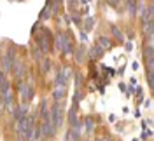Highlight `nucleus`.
Here are the masks:
<instances>
[{
    "label": "nucleus",
    "instance_id": "nucleus-29",
    "mask_svg": "<svg viewBox=\"0 0 154 141\" xmlns=\"http://www.w3.org/2000/svg\"><path fill=\"white\" fill-rule=\"evenodd\" d=\"M109 120L110 122H116V115H109Z\"/></svg>",
    "mask_w": 154,
    "mask_h": 141
},
{
    "label": "nucleus",
    "instance_id": "nucleus-22",
    "mask_svg": "<svg viewBox=\"0 0 154 141\" xmlns=\"http://www.w3.org/2000/svg\"><path fill=\"white\" fill-rule=\"evenodd\" d=\"M49 66H51V61H49V59H42L40 68H42V72H44V73H46V72H49Z\"/></svg>",
    "mask_w": 154,
    "mask_h": 141
},
{
    "label": "nucleus",
    "instance_id": "nucleus-4",
    "mask_svg": "<svg viewBox=\"0 0 154 141\" xmlns=\"http://www.w3.org/2000/svg\"><path fill=\"white\" fill-rule=\"evenodd\" d=\"M38 131L42 132L44 138H53L56 134V127L49 122V120H44V122H40V125H38Z\"/></svg>",
    "mask_w": 154,
    "mask_h": 141
},
{
    "label": "nucleus",
    "instance_id": "nucleus-26",
    "mask_svg": "<svg viewBox=\"0 0 154 141\" xmlns=\"http://www.w3.org/2000/svg\"><path fill=\"white\" fill-rule=\"evenodd\" d=\"M151 136H152V131H151V129H147L145 132H142V136H140V138H142V140H147V138H151Z\"/></svg>",
    "mask_w": 154,
    "mask_h": 141
},
{
    "label": "nucleus",
    "instance_id": "nucleus-3",
    "mask_svg": "<svg viewBox=\"0 0 154 141\" xmlns=\"http://www.w3.org/2000/svg\"><path fill=\"white\" fill-rule=\"evenodd\" d=\"M18 93L21 96V99H23V103H26L30 101L32 98H33V91H32V85L28 82H23V80H18Z\"/></svg>",
    "mask_w": 154,
    "mask_h": 141
},
{
    "label": "nucleus",
    "instance_id": "nucleus-14",
    "mask_svg": "<svg viewBox=\"0 0 154 141\" xmlns=\"http://www.w3.org/2000/svg\"><path fill=\"white\" fill-rule=\"evenodd\" d=\"M82 125H84V129H86L88 132H93V129H95V120H93L91 117H86V119L82 120Z\"/></svg>",
    "mask_w": 154,
    "mask_h": 141
},
{
    "label": "nucleus",
    "instance_id": "nucleus-6",
    "mask_svg": "<svg viewBox=\"0 0 154 141\" xmlns=\"http://www.w3.org/2000/svg\"><path fill=\"white\" fill-rule=\"evenodd\" d=\"M38 119L44 122V120H49V106H48V101L42 99L40 101V108H38Z\"/></svg>",
    "mask_w": 154,
    "mask_h": 141
},
{
    "label": "nucleus",
    "instance_id": "nucleus-7",
    "mask_svg": "<svg viewBox=\"0 0 154 141\" xmlns=\"http://www.w3.org/2000/svg\"><path fill=\"white\" fill-rule=\"evenodd\" d=\"M12 72H14V75H16V78H23L25 77V72H26V68H25V65L21 63V61H14V65H12Z\"/></svg>",
    "mask_w": 154,
    "mask_h": 141
},
{
    "label": "nucleus",
    "instance_id": "nucleus-5",
    "mask_svg": "<svg viewBox=\"0 0 154 141\" xmlns=\"http://www.w3.org/2000/svg\"><path fill=\"white\" fill-rule=\"evenodd\" d=\"M25 117H28V103H21L19 106L14 108V119L16 120H21Z\"/></svg>",
    "mask_w": 154,
    "mask_h": 141
},
{
    "label": "nucleus",
    "instance_id": "nucleus-11",
    "mask_svg": "<svg viewBox=\"0 0 154 141\" xmlns=\"http://www.w3.org/2000/svg\"><path fill=\"white\" fill-rule=\"evenodd\" d=\"M65 94H67V89L61 87V85H56V89L53 91V98H54V99H63Z\"/></svg>",
    "mask_w": 154,
    "mask_h": 141
},
{
    "label": "nucleus",
    "instance_id": "nucleus-12",
    "mask_svg": "<svg viewBox=\"0 0 154 141\" xmlns=\"http://www.w3.org/2000/svg\"><path fill=\"white\" fill-rule=\"evenodd\" d=\"M98 47H100V49H110V47H112L110 38H107V37H98Z\"/></svg>",
    "mask_w": 154,
    "mask_h": 141
},
{
    "label": "nucleus",
    "instance_id": "nucleus-2",
    "mask_svg": "<svg viewBox=\"0 0 154 141\" xmlns=\"http://www.w3.org/2000/svg\"><path fill=\"white\" fill-rule=\"evenodd\" d=\"M49 122L53 124L56 129L61 125V122H63V108H61V103L53 104V108L49 110Z\"/></svg>",
    "mask_w": 154,
    "mask_h": 141
},
{
    "label": "nucleus",
    "instance_id": "nucleus-9",
    "mask_svg": "<svg viewBox=\"0 0 154 141\" xmlns=\"http://www.w3.org/2000/svg\"><path fill=\"white\" fill-rule=\"evenodd\" d=\"M68 122H70L72 127L79 125V119H77V104H74V106L70 108V112H68Z\"/></svg>",
    "mask_w": 154,
    "mask_h": 141
},
{
    "label": "nucleus",
    "instance_id": "nucleus-25",
    "mask_svg": "<svg viewBox=\"0 0 154 141\" xmlns=\"http://www.w3.org/2000/svg\"><path fill=\"white\" fill-rule=\"evenodd\" d=\"M135 93H137V96H138V101L142 103V98H144V93H142V87H137V89H135Z\"/></svg>",
    "mask_w": 154,
    "mask_h": 141
},
{
    "label": "nucleus",
    "instance_id": "nucleus-17",
    "mask_svg": "<svg viewBox=\"0 0 154 141\" xmlns=\"http://www.w3.org/2000/svg\"><path fill=\"white\" fill-rule=\"evenodd\" d=\"M152 52H154V46H152V42H149V44L144 47V56L145 57H152Z\"/></svg>",
    "mask_w": 154,
    "mask_h": 141
},
{
    "label": "nucleus",
    "instance_id": "nucleus-30",
    "mask_svg": "<svg viewBox=\"0 0 154 141\" xmlns=\"http://www.w3.org/2000/svg\"><path fill=\"white\" fill-rule=\"evenodd\" d=\"M133 141H140V140H133Z\"/></svg>",
    "mask_w": 154,
    "mask_h": 141
},
{
    "label": "nucleus",
    "instance_id": "nucleus-1",
    "mask_svg": "<svg viewBox=\"0 0 154 141\" xmlns=\"http://www.w3.org/2000/svg\"><path fill=\"white\" fill-rule=\"evenodd\" d=\"M37 49L42 54L51 51V31L49 30H42L40 35H37Z\"/></svg>",
    "mask_w": 154,
    "mask_h": 141
},
{
    "label": "nucleus",
    "instance_id": "nucleus-13",
    "mask_svg": "<svg viewBox=\"0 0 154 141\" xmlns=\"http://www.w3.org/2000/svg\"><path fill=\"white\" fill-rule=\"evenodd\" d=\"M51 9H53V5H51V2H46V5H44V9L40 12V19L44 21V19H48L51 16Z\"/></svg>",
    "mask_w": 154,
    "mask_h": 141
},
{
    "label": "nucleus",
    "instance_id": "nucleus-21",
    "mask_svg": "<svg viewBox=\"0 0 154 141\" xmlns=\"http://www.w3.org/2000/svg\"><path fill=\"white\" fill-rule=\"evenodd\" d=\"M145 66H147V72H152V68H154V57H145Z\"/></svg>",
    "mask_w": 154,
    "mask_h": 141
},
{
    "label": "nucleus",
    "instance_id": "nucleus-15",
    "mask_svg": "<svg viewBox=\"0 0 154 141\" xmlns=\"http://www.w3.org/2000/svg\"><path fill=\"white\" fill-rule=\"evenodd\" d=\"M84 52H86V47H84V46H81V47L75 51V59H77V63H84Z\"/></svg>",
    "mask_w": 154,
    "mask_h": 141
},
{
    "label": "nucleus",
    "instance_id": "nucleus-18",
    "mask_svg": "<svg viewBox=\"0 0 154 141\" xmlns=\"http://www.w3.org/2000/svg\"><path fill=\"white\" fill-rule=\"evenodd\" d=\"M70 134H72V140L75 141V140H79V136H81V125H75V127H72L70 129Z\"/></svg>",
    "mask_w": 154,
    "mask_h": 141
},
{
    "label": "nucleus",
    "instance_id": "nucleus-28",
    "mask_svg": "<svg viewBox=\"0 0 154 141\" xmlns=\"http://www.w3.org/2000/svg\"><path fill=\"white\" fill-rule=\"evenodd\" d=\"M81 40H88V35H86V33H84V31L81 33Z\"/></svg>",
    "mask_w": 154,
    "mask_h": 141
},
{
    "label": "nucleus",
    "instance_id": "nucleus-24",
    "mask_svg": "<svg viewBox=\"0 0 154 141\" xmlns=\"http://www.w3.org/2000/svg\"><path fill=\"white\" fill-rule=\"evenodd\" d=\"M95 25V21H93V18H86V21H84V26H86V30H91V26Z\"/></svg>",
    "mask_w": 154,
    "mask_h": 141
},
{
    "label": "nucleus",
    "instance_id": "nucleus-19",
    "mask_svg": "<svg viewBox=\"0 0 154 141\" xmlns=\"http://www.w3.org/2000/svg\"><path fill=\"white\" fill-rule=\"evenodd\" d=\"M128 10H130L131 16H135V14H137V2L130 0V2H128Z\"/></svg>",
    "mask_w": 154,
    "mask_h": 141
},
{
    "label": "nucleus",
    "instance_id": "nucleus-27",
    "mask_svg": "<svg viewBox=\"0 0 154 141\" xmlns=\"http://www.w3.org/2000/svg\"><path fill=\"white\" fill-rule=\"evenodd\" d=\"M75 82H77V87H81V84H82V73H77L75 75Z\"/></svg>",
    "mask_w": 154,
    "mask_h": 141
},
{
    "label": "nucleus",
    "instance_id": "nucleus-20",
    "mask_svg": "<svg viewBox=\"0 0 154 141\" xmlns=\"http://www.w3.org/2000/svg\"><path fill=\"white\" fill-rule=\"evenodd\" d=\"M110 30H112V33H114L116 40H119V42H123V35H121V31L117 30V26H110Z\"/></svg>",
    "mask_w": 154,
    "mask_h": 141
},
{
    "label": "nucleus",
    "instance_id": "nucleus-8",
    "mask_svg": "<svg viewBox=\"0 0 154 141\" xmlns=\"http://www.w3.org/2000/svg\"><path fill=\"white\" fill-rule=\"evenodd\" d=\"M152 16H154V5L149 4V5L145 7L144 16H142V25H144V23H152Z\"/></svg>",
    "mask_w": 154,
    "mask_h": 141
},
{
    "label": "nucleus",
    "instance_id": "nucleus-23",
    "mask_svg": "<svg viewBox=\"0 0 154 141\" xmlns=\"http://www.w3.org/2000/svg\"><path fill=\"white\" fill-rule=\"evenodd\" d=\"M147 84L151 89L154 87V72H147Z\"/></svg>",
    "mask_w": 154,
    "mask_h": 141
},
{
    "label": "nucleus",
    "instance_id": "nucleus-16",
    "mask_svg": "<svg viewBox=\"0 0 154 141\" xmlns=\"http://www.w3.org/2000/svg\"><path fill=\"white\" fill-rule=\"evenodd\" d=\"M102 54H103V49H100L98 46H96L95 49L89 51V57H91V59H96V57H100Z\"/></svg>",
    "mask_w": 154,
    "mask_h": 141
},
{
    "label": "nucleus",
    "instance_id": "nucleus-10",
    "mask_svg": "<svg viewBox=\"0 0 154 141\" xmlns=\"http://www.w3.org/2000/svg\"><path fill=\"white\" fill-rule=\"evenodd\" d=\"M152 31H154V23H144L142 25V33L145 35V38L149 42L152 40Z\"/></svg>",
    "mask_w": 154,
    "mask_h": 141
}]
</instances>
